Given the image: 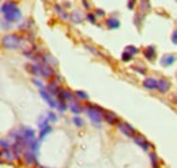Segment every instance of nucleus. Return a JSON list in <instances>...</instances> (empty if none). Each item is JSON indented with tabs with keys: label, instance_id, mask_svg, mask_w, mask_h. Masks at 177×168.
<instances>
[{
	"label": "nucleus",
	"instance_id": "nucleus-34",
	"mask_svg": "<svg viewBox=\"0 0 177 168\" xmlns=\"http://www.w3.org/2000/svg\"><path fill=\"white\" fill-rule=\"evenodd\" d=\"M34 83H35V85H37V86H38L40 89H42V88H44V86L41 85V82H40V81H37V79H34Z\"/></svg>",
	"mask_w": 177,
	"mask_h": 168
},
{
	"label": "nucleus",
	"instance_id": "nucleus-2",
	"mask_svg": "<svg viewBox=\"0 0 177 168\" xmlns=\"http://www.w3.org/2000/svg\"><path fill=\"white\" fill-rule=\"evenodd\" d=\"M22 44V39L16 34H8L6 37H3V47L8 48V49H15L19 48Z\"/></svg>",
	"mask_w": 177,
	"mask_h": 168
},
{
	"label": "nucleus",
	"instance_id": "nucleus-3",
	"mask_svg": "<svg viewBox=\"0 0 177 168\" xmlns=\"http://www.w3.org/2000/svg\"><path fill=\"white\" fill-rule=\"evenodd\" d=\"M87 109H88V111H87L88 118H90V119L93 120V123L100 124V123H101V120H102V116H101V112L95 111V108L92 105V104L88 105V108H87Z\"/></svg>",
	"mask_w": 177,
	"mask_h": 168
},
{
	"label": "nucleus",
	"instance_id": "nucleus-28",
	"mask_svg": "<svg viewBox=\"0 0 177 168\" xmlns=\"http://www.w3.org/2000/svg\"><path fill=\"white\" fill-rule=\"evenodd\" d=\"M48 119H49V120H52V122H56L57 120L56 115H55V114H52V112H49V114H48Z\"/></svg>",
	"mask_w": 177,
	"mask_h": 168
},
{
	"label": "nucleus",
	"instance_id": "nucleus-31",
	"mask_svg": "<svg viewBox=\"0 0 177 168\" xmlns=\"http://www.w3.org/2000/svg\"><path fill=\"white\" fill-rule=\"evenodd\" d=\"M72 122H74V124H76V126H79V127H80V126H83V122L80 120L79 118H75Z\"/></svg>",
	"mask_w": 177,
	"mask_h": 168
},
{
	"label": "nucleus",
	"instance_id": "nucleus-23",
	"mask_svg": "<svg viewBox=\"0 0 177 168\" xmlns=\"http://www.w3.org/2000/svg\"><path fill=\"white\" fill-rule=\"evenodd\" d=\"M75 95H76L79 98H82V100H88V96L86 95L85 92H80V90H78L76 93H75Z\"/></svg>",
	"mask_w": 177,
	"mask_h": 168
},
{
	"label": "nucleus",
	"instance_id": "nucleus-30",
	"mask_svg": "<svg viewBox=\"0 0 177 168\" xmlns=\"http://www.w3.org/2000/svg\"><path fill=\"white\" fill-rule=\"evenodd\" d=\"M87 19L92 23H95V15H93V14H87Z\"/></svg>",
	"mask_w": 177,
	"mask_h": 168
},
{
	"label": "nucleus",
	"instance_id": "nucleus-15",
	"mask_svg": "<svg viewBox=\"0 0 177 168\" xmlns=\"http://www.w3.org/2000/svg\"><path fill=\"white\" fill-rule=\"evenodd\" d=\"M48 92H49L50 95H59L60 90H59L57 83L56 82H49V85H48Z\"/></svg>",
	"mask_w": 177,
	"mask_h": 168
},
{
	"label": "nucleus",
	"instance_id": "nucleus-14",
	"mask_svg": "<svg viewBox=\"0 0 177 168\" xmlns=\"http://www.w3.org/2000/svg\"><path fill=\"white\" fill-rule=\"evenodd\" d=\"M106 25H108L109 29H117V27L120 26V22H118L117 19H115V18H108V19H106Z\"/></svg>",
	"mask_w": 177,
	"mask_h": 168
},
{
	"label": "nucleus",
	"instance_id": "nucleus-32",
	"mask_svg": "<svg viewBox=\"0 0 177 168\" xmlns=\"http://www.w3.org/2000/svg\"><path fill=\"white\" fill-rule=\"evenodd\" d=\"M135 3H136V0H130V3H128V8H134Z\"/></svg>",
	"mask_w": 177,
	"mask_h": 168
},
{
	"label": "nucleus",
	"instance_id": "nucleus-35",
	"mask_svg": "<svg viewBox=\"0 0 177 168\" xmlns=\"http://www.w3.org/2000/svg\"><path fill=\"white\" fill-rule=\"evenodd\" d=\"M97 14L98 15H104V11H102V10H97Z\"/></svg>",
	"mask_w": 177,
	"mask_h": 168
},
{
	"label": "nucleus",
	"instance_id": "nucleus-19",
	"mask_svg": "<svg viewBox=\"0 0 177 168\" xmlns=\"http://www.w3.org/2000/svg\"><path fill=\"white\" fill-rule=\"evenodd\" d=\"M11 154H12V153L8 151V149H3V157H6L8 161H12L14 159H16L15 156H11Z\"/></svg>",
	"mask_w": 177,
	"mask_h": 168
},
{
	"label": "nucleus",
	"instance_id": "nucleus-1",
	"mask_svg": "<svg viewBox=\"0 0 177 168\" xmlns=\"http://www.w3.org/2000/svg\"><path fill=\"white\" fill-rule=\"evenodd\" d=\"M2 12L3 17L10 22H16L21 19V11L16 7V4L14 2H6L2 6Z\"/></svg>",
	"mask_w": 177,
	"mask_h": 168
},
{
	"label": "nucleus",
	"instance_id": "nucleus-5",
	"mask_svg": "<svg viewBox=\"0 0 177 168\" xmlns=\"http://www.w3.org/2000/svg\"><path fill=\"white\" fill-rule=\"evenodd\" d=\"M102 118L105 119V122H108L109 124L118 123V119H117V116H116V114H113V112H110V111H104Z\"/></svg>",
	"mask_w": 177,
	"mask_h": 168
},
{
	"label": "nucleus",
	"instance_id": "nucleus-27",
	"mask_svg": "<svg viewBox=\"0 0 177 168\" xmlns=\"http://www.w3.org/2000/svg\"><path fill=\"white\" fill-rule=\"evenodd\" d=\"M2 149H10V144L6 139H2Z\"/></svg>",
	"mask_w": 177,
	"mask_h": 168
},
{
	"label": "nucleus",
	"instance_id": "nucleus-16",
	"mask_svg": "<svg viewBox=\"0 0 177 168\" xmlns=\"http://www.w3.org/2000/svg\"><path fill=\"white\" fill-rule=\"evenodd\" d=\"M145 56H146V59L153 60V59H154V56H155V49H154V47L146 48V49H145Z\"/></svg>",
	"mask_w": 177,
	"mask_h": 168
},
{
	"label": "nucleus",
	"instance_id": "nucleus-20",
	"mask_svg": "<svg viewBox=\"0 0 177 168\" xmlns=\"http://www.w3.org/2000/svg\"><path fill=\"white\" fill-rule=\"evenodd\" d=\"M131 59H132V53L127 52V51L123 53V56H121V60H123V62H130Z\"/></svg>",
	"mask_w": 177,
	"mask_h": 168
},
{
	"label": "nucleus",
	"instance_id": "nucleus-10",
	"mask_svg": "<svg viewBox=\"0 0 177 168\" xmlns=\"http://www.w3.org/2000/svg\"><path fill=\"white\" fill-rule=\"evenodd\" d=\"M170 89V83L165 79L158 81V86H157V90H159L161 93H166V92Z\"/></svg>",
	"mask_w": 177,
	"mask_h": 168
},
{
	"label": "nucleus",
	"instance_id": "nucleus-4",
	"mask_svg": "<svg viewBox=\"0 0 177 168\" xmlns=\"http://www.w3.org/2000/svg\"><path fill=\"white\" fill-rule=\"evenodd\" d=\"M118 130H120L123 134H125V135L128 137H135V129H134L131 124H128L127 122H124V123H118Z\"/></svg>",
	"mask_w": 177,
	"mask_h": 168
},
{
	"label": "nucleus",
	"instance_id": "nucleus-8",
	"mask_svg": "<svg viewBox=\"0 0 177 168\" xmlns=\"http://www.w3.org/2000/svg\"><path fill=\"white\" fill-rule=\"evenodd\" d=\"M134 138H135V142L139 145V146H142L143 149H145V151H147V149H148V146H150V144H148V142L146 141V138H145V137H143V135H140V134H138V135H135Z\"/></svg>",
	"mask_w": 177,
	"mask_h": 168
},
{
	"label": "nucleus",
	"instance_id": "nucleus-22",
	"mask_svg": "<svg viewBox=\"0 0 177 168\" xmlns=\"http://www.w3.org/2000/svg\"><path fill=\"white\" fill-rule=\"evenodd\" d=\"M44 60L48 63V64H50V63H52V66H56V64H57L56 59H53L52 56H45V58H44Z\"/></svg>",
	"mask_w": 177,
	"mask_h": 168
},
{
	"label": "nucleus",
	"instance_id": "nucleus-29",
	"mask_svg": "<svg viewBox=\"0 0 177 168\" xmlns=\"http://www.w3.org/2000/svg\"><path fill=\"white\" fill-rule=\"evenodd\" d=\"M172 41H173L174 44L177 45V29L174 30V32H173V34H172Z\"/></svg>",
	"mask_w": 177,
	"mask_h": 168
},
{
	"label": "nucleus",
	"instance_id": "nucleus-26",
	"mask_svg": "<svg viewBox=\"0 0 177 168\" xmlns=\"http://www.w3.org/2000/svg\"><path fill=\"white\" fill-rule=\"evenodd\" d=\"M59 111L60 112H64L65 111V103L63 100H59Z\"/></svg>",
	"mask_w": 177,
	"mask_h": 168
},
{
	"label": "nucleus",
	"instance_id": "nucleus-17",
	"mask_svg": "<svg viewBox=\"0 0 177 168\" xmlns=\"http://www.w3.org/2000/svg\"><path fill=\"white\" fill-rule=\"evenodd\" d=\"M70 108L72 109V112H74V114H80V112H82V108H80L76 103H75V100L70 101Z\"/></svg>",
	"mask_w": 177,
	"mask_h": 168
},
{
	"label": "nucleus",
	"instance_id": "nucleus-33",
	"mask_svg": "<svg viewBox=\"0 0 177 168\" xmlns=\"http://www.w3.org/2000/svg\"><path fill=\"white\" fill-rule=\"evenodd\" d=\"M86 47H87V48H88V49L92 51V52H93V53H95V55H100V52H98V51H97V49H95V48H92V47H88V45H86Z\"/></svg>",
	"mask_w": 177,
	"mask_h": 168
},
{
	"label": "nucleus",
	"instance_id": "nucleus-13",
	"mask_svg": "<svg viewBox=\"0 0 177 168\" xmlns=\"http://www.w3.org/2000/svg\"><path fill=\"white\" fill-rule=\"evenodd\" d=\"M35 154L33 153L32 151H26V149H25V161H26V164H33V163H34V160H35Z\"/></svg>",
	"mask_w": 177,
	"mask_h": 168
},
{
	"label": "nucleus",
	"instance_id": "nucleus-6",
	"mask_svg": "<svg viewBox=\"0 0 177 168\" xmlns=\"http://www.w3.org/2000/svg\"><path fill=\"white\" fill-rule=\"evenodd\" d=\"M143 86L148 90H157V86H158V81L154 79V78H146L143 81Z\"/></svg>",
	"mask_w": 177,
	"mask_h": 168
},
{
	"label": "nucleus",
	"instance_id": "nucleus-24",
	"mask_svg": "<svg viewBox=\"0 0 177 168\" xmlns=\"http://www.w3.org/2000/svg\"><path fill=\"white\" fill-rule=\"evenodd\" d=\"M150 159H151V163H153V167L154 168H158V163H157L155 153H150Z\"/></svg>",
	"mask_w": 177,
	"mask_h": 168
},
{
	"label": "nucleus",
	"instance_id": "nucleus-7",
	"mask_svg": "<svg viewBox=\"0 0 177 168\" xmlns=\"http://www.w3.org/2000/svg\"><path fill=\"white\" fill-rule=\"evenodd\" d=\"M50 67H52V66H49V64H41L40 66V71H41L42 77H53V75H55V73H53V70Z\"/></svg>",
	"mask_w": 177,
	"mask_h": 168
},
{
	"label": "nucleus",
	"instance_id": "nucleus-18",
	"mask_svg": "<svg viewBox=\"0 0 177 168\" xmlns=\"http://www.w3.org/2000/svg\"><path fill=\"white\" fill-rule=\"evenodd\" d=\"M139 6H140V11L142 12H146L150 10V3H148L147 0H142L140 3H139Z\"/></svg>",
	"mask_w": 177,
	"mask_h": 168
},
{
	"label": "nucleus",
	"instance_id": "nucleus-9",
	"mask_svg": "<svg viewBox=\"0 0 177 168\" xmlns=\"http://www.w3.org/2000/svg\"><path fill=\"white\" fill-rule=\"evenodd\" d=\"M40 95H41L42 97H44V100L46 101V103L49 104V105L52 107V108H55V107H56V103H55V101L52 100V97H50V95H49V93H48L46 90H45L44 88H42V89H40Z\"/></svg>",
	"mask_w": 177,
	"mask_h": 168
},
{
	"label": "nucleus",
	"instance_id": "nucleus-21",
	"mask_svg": "<svg viewBox=\"0 0 177 168\" xmlns=\"http://www.w3.org/2000/svg\"><path fill=\"white\" fill-rule=\"evenodd\" d=\"M49 131H52V129H50L49 126H46V127H44V129L41 130V133H40V138L38 139H41V138H44L45 135H46L48 133H49Z\"/></svg>",
	"mask_w": 177,
	"mask_h": 168
},
{
	"label": "nucleus",
	"instance_id": "nucleus-12",
	"mask_svg": "<svg viewBox=\"0 0 177 168\" xmlns=\"http://www.w3.org/2000/svg\"><path fill=\"white\" fill-rule=\"evenodd\" d=\"M70 18H71V21H72V23H80L83 21V17L79 11H74L70 15Z\"/></svg>",
	"mask_w": 177,
	"mask_h": 168
},
{
	"label": "nucleus",
	"instance_id": "nucleus-25",
	"mask_svg": "<svg viewBox=\"0 0 177 168\" xmlns=\"http://www.w3.org/2000/svg\"><path fill=\"white\" fill-rule=\"evenodd\" d=\"M127 52H130V53H132V55H135V53H138L139 52V49L138 48H135V47H132V45H130V47H127Z\"/></svg>",
	"mask_w": 177,
	"mask_h": 168
},
{
	"label": "nucleus",
	"instance_id": "nucleus-11",
	"mask_svg": "<svg viewBox=\"0 0 177 168\" xmlns=\"http://www.w3.org/2000/svg\"><path fill=\"white\" fill-rule=\"evenodd\" d=\"M174 60H176V58H174L173 55H165V56H162V59H161V63H162V66L168 67V66L173 64Z\"/></svg>",
	"mask_w": 177,
	"mask_h": 168
}]
</instances>
